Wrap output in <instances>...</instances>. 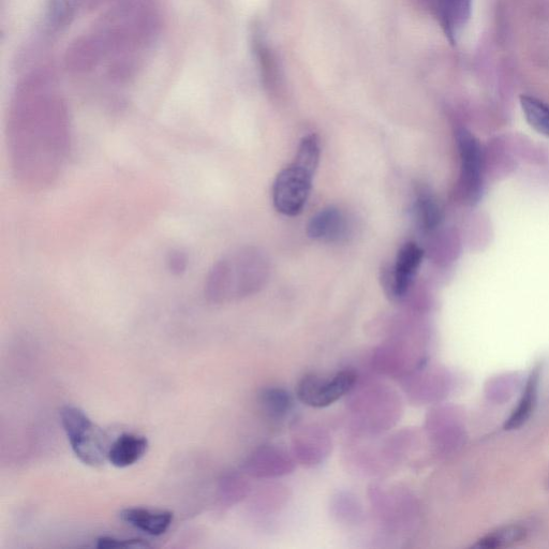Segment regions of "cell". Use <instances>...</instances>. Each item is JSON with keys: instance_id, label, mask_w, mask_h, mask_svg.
<instances>
[{"instance_id": "7c38bea8", "label": "cell", "mask_w": 549, "mask_h": 549, "mask_svg": "<svg viewBox=\"0 0 549 549\" xmlns=\"http://www.w3.org/2000/svg\"><path fill=\"white\" fill-rule=\"evenodd\" d=\"M122 521L152 537H160L172 526L174 515L171 511L148 508H126L120 512Z\"/></svg>"}, {"instance_id": "4fadbf2b", "label": "cell", "mask_w": 549, "mask_h": 549, "mask_svg": "<svg viewBox=\"0 0 549 549\" xmlns=\"http://www.w3.org/2000/svg\"><path fill=\"white\" fill-rule=\"evenodd\" d=\"M348 232L346 216L334 207L325 209L311 218L307 229L311 239L329 243L343 241Z\"/></svg>"}, {"instance_id": "7402d4cb", "label": "cell", "mask_w": 549, "mask_h": 549, "mask_svg": "<svg viewBox=\"0 0 549 549\" xmlns=\"http://www.w3.org/2000/svg\"><path fill=\"white\" fill-rule=\"evenodd\" d=\"M169 271L177 276L184 274L188 266V258L181 250H173L168 257Z\"/></svg>"}, {"instance_id": "8fae6325", "label": "cell", "mask_w": 549, "mask_h": 549, "mask_svg": "<svg viewBox=\"0 0 549 549\" xmlns=\"http://www.w3.org/2000/svg\"><path fill=\"white\" fill-rule=\"evenodd\" d=\"M423 259V250L414 243L406 244L398 252L391 275L390 289L395 298H402L410 288Z\"/></svg>"}, {"instance_id": "ac0fdd59", "label": "cell", "mask_w": 549, "mask_h": 549, "mask_svg": "<svg viewBox=\"0 0 549 549\" xmlns=\"http://www.w3.org/2000/svg\"><path fill=\"white\" fill-rule=\"evenodd\" d=\"M527 531L522 526H508L487 534L480 540L477 547L481 548H500L513 545L525 539Z\"/></svg>"}, {"instance_id": "2e32d148", "label": "cell", "mask_w": 549, "mask_h": 549, "mask_svg": "<svg viewBox=\"0 0 549 549\" xmlns=\"http://www.w3.org/2000/svg\"><path fill=\"white\" fill-rule=\"evenodd\" d=\"M539 378V370L536 369L528 380L521 403H519L517 409L513 412L506 424L507 429L511 430L521 427L530 418L534 406H536L537 403Z\"/></svg>"}, {"instance_id": "8992f818", "label": "cell", "mask_w": 549, "mask_h": 549, "mask_svg": "<svg viewBox=\"0 0 549 549\" xmlns=\"http://www.w3.org/2000/svg\"><path fill=\"white\" fill-rule=\"evenodd\" d=\"M356 382H358V375L348 369L330 378L307 375L300 381L296 395L306 406L325 408L351 393L355 389Z\"/></svg>"}, {"instance_id": "6da1fadb", "label": "cell", "mask_w": 549, "mask_h": 549, "mask_svg": "<svg viewBox=\"0 0 549 549\" xmlns=\"http://www.w3.org/2000/svg\"><path fill=\"white\" fill-rule=\"evenodd\" d=\"M7 141L17 183L29 191L48 189L61 176L71 150L62 106L50 99H23L11 115Z\"/></svg>"}, {"instance_id": "52a82bcc", "label": "cell", "mask_w": 549, "mask_h": 549, "mask_svg": "<svg viewBox=\"0 0 549 549\" xmlns=\"http://www.w3.org/2000/svg\"><path fill=\"white\" fill-rule=\"evenodd\" d=\"M462 161V186L470 203H477L483 192L484 156L479 141L466 129L457 132Z\"/></svg>"}, {"instance_id": "d6986e66", "label": "cell", "mask_w": 549, "mask_h": 549, "mask_svg": "<svg viewBox=\"0 0 549 549\" xmlns=\"http://www.w3.org/2000/svg\"><path fill=\"white\" fill-rule=\"evenodd\" d=\"M420 226L426 230L435 229L441 220V212L438 204L427 194H422L415 205Z\"/></svg>"}, {"instance_id": "e0dca14e", "label": "cell", "mask_w": 549, "mask_h": 549, "mask_svg": "<svg viewBox=\"0 0 549 549\" xmlns=\"http://www.w3.org/2000/svg\"><path fill=\"white\" fill-rule=\"evenodd\" d=\"M521 106L528 124L541 135L549 138V106L547 103L536 97L523 95Z\"/></svg>"}, {"instance_id": "5bb4252c", "label": "cell", "mask_w": 549, "mask_h": 549, "mask_svg": "<svg viewBox=\"0 0 549 549\" xmlns=\"http://www.w3.org/2000/svg\"><path fill=\"white\" fill-rule=\"evenodd\" d=\"M148 440L138 434H123L113 443L108 454V461L116 468L131 467L145 456Z\"/></svg>"}, {"instance_id": "5b68a950", "label": "cell", "mask_w": 549, "mask_h": 549, "mask_svg": "<svg viewBox=\"0 0 549 549\" xmlns=\"http://www.w3.org/2000/svg\"><path fill=\"white\" fill-rule=\"evenodd\" d=\"M355 422L369 432H381L398 419L400 405L395 394L383 385H368L352 400Z\"/></svg>"}, {"instance_id": "7a4b0ae2", "label": "cell", "mask_w": 549, "mask_h": 549, "mask_svg": "<svg viewBox=\"0 0 549 549\" xmlns=\"http://www.w3.org/2000/svg\"><path fill=\"white\" fill-rule=\"evenodd\" d=\"M265 261L254 249H240L220 259L205 281V298L224 304L246 298L262 286Z\"/></svg>"}, {"instance_id": "9a60e30c", "label": "cell", "mask_w": 549, "mask_h": 549, "mask_svg": "<svg viewBox=\"0 0 549 549\" xmlns=\"http://www.w3.org/2000/svg\"><path fill=\"white\" fill-rule=\"evenodd\" d=\"M258 402L266 417L274 421L285 419L294 404L290 393L280 388L262 390Z\"/></svg>"}, {"instance_id": "44dd1931", "label": "cell", "mask_w": 549, "mask_h": 549, "mask_svg": "<svg viewBox=\"0 0 549 549\" xmlns=\"http://www.w3.org/2000/svg\"><path fill=\"white\" fill-rule=\"evenodd\" d=\"M100 549L114 548H145L150 547V544L140 539H122L116 537H101L97 540V545Z\"/></svg>"}, {"instance_id": "3957f363", "label": "cell", "mask_w": 549, "mask_h": 549, "mask_svg": "<svg viewBox=\"0 0 549 549\" xmlns=\"http://www.w3.org/2000/svg\"><path fill=\"white\" fill-rule=\"evenodd\" d=\"M59 417L71 449L80 462L97 468L108 461L111 447L108 436L82 409L65 406Z\"/></svg>"}, {"instance_id": "9c48e42d", "label": "cell", "mask_w": 549, "mask_h": 549, "mask_svg": "<svg viewBox=\"0 0 549 549\" xmlns=\"http://www.w3.org/2000/svg\"><path fill=\"white\" fill-rule=\"evenodd\" d=\"M292 445L295 459L308 467L320 465L332 451L330 435L323 428L316 425L296 428Z\"/></svg>"}, {"instance_id": "ba28073f", "label": "cell", "mask_w": 549, "mask_h": 549, "mask_svg": "<svg viewBox=\"0 0 549 549\" xmlns=\"http://www.w3.org/2000/svg\"><path fill=\"white\" fill-rule=\"evenodd\" d=\"M295 468L294 458L285 450L263 445L246 459L244 471L255 479H275L288 476Z\"/></svg>"}, {"instance_id": "277c9868", "label": "cell", "mask_w": 549, "mask_h": 549, "mask_svg": "<svg viewBox=\"0 0 549 549\" xmlns=\"http://www.w3.org/2000/svg\"><path fill=\"white\" fill-rule=\"evenodd\" d=\"M318 162L296 154L291 166L281 171L273 187L276 210L287 216L299 215L308 200Z\"/></svg>"}, {"instance_id": "ffe728a7", "label": "cell", "mask_w": 549, "mask_h": 549, "mask_svg": "<svg viewBox=\"0 0 549 549\" xmlns=\"http://www.w3.org/2000/svg\"><path fill=\"white\" fill-rule=\"evenodd\" d=\"M249 493V484L240 474H229L220 485V497L233 504L243 500Z\"/></svg>"}, {"instance_id": "30bf717a", "label": "cell", "mask_w": 549, "mask_h": 549, "mask_svg": "<svg viewBox=\"0 0 549 549\" xmlns=\"http://www.w3.org/2000/svg\"><path fill=\"white\" fill-rule=\"evenodd\" d=\"M430 11L451 42L466 25L471 11V0H425Z\"/></svg>"}]
</instances>
